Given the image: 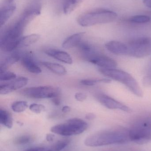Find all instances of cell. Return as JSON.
<instances>
[{"instance_id":"52a82bcc","label":"cell","mask_w":151,"mask_h":151,"mask_svg":"<svg viewBox=\"0 0 151 151\" xmlns=\"http://www.w3.org/2000/svg\"><path fill=\"white\" fill-rule=\"evenodd\" d=\"M23 96L35 99H52L60 96V90L57 87L40 86L25 88L20 91Z\"/></svg>"},{"instance_id":"484cf974","label":"cell","mask_w":151,"mask_h":151,"mask_svg":"<svg viewBox=\"0 0 151 151\" xmlns=\"http://www.w3.org/2000/svg\"><path fill=\"white\" fill-rule=\"evenodd\" d=\"M111 81L109 79H86L81 80V84L84 86H92L101 83H109Z\"/></svg>"},{"instance_id":"8fae6325","label":"cell","mask_w":151,"mask_h":151,"mask_svg":"<svg viewBox=\"0 0 151 151\" xmlns=\"http://www.w3.org/2000/svg\"><path fill=\"white\" fill-rule=\"evenodd\" d=\"M88 62L99 66L100 68L105 69L116 68L117 63L112 58L104 55L97 53L89 59Z\"/></svg>"},{"instance_id":"4dcf8cb0","label":"cell","mask_w":151,"mask_h":151,"mask_svg":"<svg viewBox=\"0 0 151 151\" xmlns=\"http://www.w3.org/2000/svg\"><path fill=\"white\" fill-rule=\"evenodd\" d=\"M51 101H52V103L56 106H59L61 104V99L60 96L55 97L51 99Z\"/></svg>"},{"instance_id":"3957f363","label":"cell","mask_w":151,"mask_h":151,"mask_svg":"<svg viewBox=\"0 0 151 151\" xmlns=\"http://www.w3.org/2000/svg\"><path fill=\"white\" fill-rule=\"evenodd\" d=\"M98 70L103 75L125 84L136 96H143L142 91L138 83L132 76L128 73L116 68H99Z\"/></svg>"},{"instance_id":"5b68a950","label":"cell","mask_w":151,"mask_h":151,"mask_svg":"<svg viewBox=\"0 0 151 151\" xmlns=\"http://www.w3.org/2000/svg\"><path fill=\"white\" fill-rule=\"evenodd\" d=\"M87 123L79 118L69 119L64 123L53 126L51 131L53 134L64 137L77 135L83 133L88 128Z\"/></svg>"},{"instance_id":"836d02e7","label":"cell","mask_w":151,"mask_h":151,"mask_svg":"<svg viewBox=\"0 0 151 151\" xmlns=\"http://www.w3.org/2000/svg\"><path fill=\"white\" fill-rule=\"evenodd\" d=\"M71 111V108L70 106H64L62 108V111L64 113H67Z\"/></svg>"},{"instance_id":"5bb4252c","label":"cell","mask_w":151,"mask_h":151,"mask_svg":"<svg viewBox=\"0 0 151 151\" xmlns=\"http://www.w3.org/2000/svg\"><path fill=\"white\" fill-rule=\"evenodd\" d=\"M69 139H63L48 146L36 147L28 149L25 151H61L70 143Z\"/></svg>"},{"instance_id":"e575fe53","label":"cell","mask_w":151,"mask_h":151,"mask_svg":"<svg viewBox=\"0 0 151 151\" xmlns=\"http://www.w3.org/2000/svg\"><path fill=\"white\" fill-rule=\"evenodd\" d=\"M143 3L145 6L151 8V0H143Z\"/></svg>"},{"instance_id":"f1b7e54d","label":"cell","mask_w":151,"mask_h":151,"mask_svg":"<svg viewBox=\"0 0 151 151\" xmlns=\"http://www.w3.org/2000/svg\"><path fill=\"white\" fill-rule=\"evenodd\" d=\"M29 110L35 114H40L45 111V106L41 104H33L29 106Z\"/></svg>"},{"instance_id":"277c9868","label":"cell","mask_w":151,"mask_h":151,"mask_svg":"<svg viewBox=\"0 0 151 151\" xmlns=\"http://www.w3.org/2000/svg\"><path fill=\"white\" fill-rule=\"evenodd\" d=\"M118 17L117 13L107 10H99L80 15L77 19L79 25L84 27L113 22Z\"/></svg>"},{"instance_id":"d6986e66","label":"cell","mask_w":151,"mask_h":151,"mask_svg":"<svg viewBox=\"0 0 151 151\" xmlns=\"http://www.w3.org/2000/svg\"><path fill=\"white\" fill-rule=\"evenodd\" d=\"M21 54L18 52L12 54L4 59L0 65V73L7 71L8 68L18 62L21 59Z\"/></svg>"},{"instance_id":"ba28073f","label":"cell","mask_w":151,"mask_h":151,"mask_svg":"<svg viewBox=\"0 0 151 151\" xmlns=\"http://www.w3.org/2000/svg\"><path fill=\"white\" fill-rule=\"evenodd\" d=\"M128 55L137 58H142L151 54V38L141 37L130 41L127 45Z\"/></svg>"},{"instance_id":"4fadbf2b","label":"cell","mask_w":151,"mask_h":151,"mask_svg":"<svg viewBox=\"0 0 151 151\" xmlns=\"http://www.w3.org/2000/svg\"><path fill=\"white\" fill-rule=\"evenodd\" d=\"M45 53L49 56L66 64L72 65L73 63L72 57L65 51L50 49L45 50Z\"/></svg>"},{"instance_id":"e0dca14e","label":"cell","mask_w":151,"mask_h":151,"mask_svg":"<svg viewBox=\"0 0 151 151\" xmlns=\"http://www.w3.org/2000/svg\"><path fill=\"white\" fill-rule=\"evenodd\" d=\"M85 35V32H79L71 35L64 41L62 44V47L65 49H69L77 47L82 41Z\"/></svg>"},{"instance_id":"83f0119b","label":"cell","mask_w":151,"mask_h":151,"mask_svg":"<svg viewBox=\"0 0 151 151\" xmlns=\"http://www.w3.org/2000/svg\"><path fill=\"white\" fill-rule=\"evenodd\" d=\"M17 78V75L14 73L9 71H5L0 73L1 81H9Z\"/></svg>"},{"instance_id":"d4e9b609","label":"cell","mask_w":151,"mask_h":151,"mask_svg":"<svg viewBox=\"0 0 151 151\" xmlns=\"http://www.w3.org/2000/svg\"><path fill=\"white\" fill-rule=\"evenodd\" d=\"M150 17L144 15H136L131 17L129 20L135 24H145L150 21Z\"/></svg>"},{"instance_id":"cb8c5ba5","label":"cell","mask_w":151,"mask_h":151,"mask_svg":"<svg viewBox=\"0 0 151 151\" xmlns=\"http://www.w3.org/2000/svg\"><path fill=\"white\" fill-rule=\"evenodd\" d=\"M28 107L27 102L25 101H18L14 102L11 105V109L16 113L25 111Z\"/></svg>"},{"instance_id":"603a6c76","label":"cell","mask_w":151,"mask_h":151,"mask_svg":"<svg viewBox=\"0 0 151 151\" xmlns=\"http://www.w3.org/2000/svg\"><path fill=\"white\" fill-rule=\"evenodd\" d=\"M84 0H66L64 6L65 14L72 13Z\"/></svg>"},{"instance_id":"9c48e42d","label":"cell","mask_w":151,"mask_h":151,"mask_svg":"<svg viewBox=\"0 0 151 151\" xmlns=\"http://www.w3.org/2000/svg\"><path fill=\"white\" fill-rule=\"evenodd\" d=\"M28 81V79L26 77H20L1 84L0 94L6 95L21 88L27 84Z\"/></svg>"},{"instance_id":"1f68e13d","label":"cell","mask_w":151,"mask_h":151,"mask_svg":"<svg viewBox=\"0 0 151 151\" xmlns=\"http://www.w3.org/2000/svg\"><path fill=\"white\" fill-rule=\"evenodd\" d=\"M46 139L47 142H53L55 139V135L51 134H48L46 135Z\"/></svg>"},{"instance_id":"ac0fdd59","label":"cell","mask_w":151,"mask_h":151,"mask_svg":"<svg viewBox=\"0 0 151 151\" xmlns=\"http://www.w3.org/2000/svg\"><path fill=\"white\" fill-rule=\"evenodd\" d=\"M77 47L82 57L87 61L97 53L94 47L87 42L82 41Z\"/></svg>"},{"instance_id":"9a60e30c","label":"cell","mask_w":151,"mask_h":151,"mask_svg":"<svg viewBox=\"0 0 151 151\" xmlns=\"http://www.w3.org/2000/svg\"><path fill=\"white\" fill-rule=\"evenodd\" d=\"M105 47L107 50L114 55H128L127 45L121 42L111 41L105 44Z\"/></svg>"},{"instance_id":"7a4b0ae2","label":"cell","mask_w":151,"mask_h":151,"mask_svg":"<svg viewBox=\"0 0 151 151\" xmlns=\"http://www.w3.org/2000/svg\"><path fill=\"white\" fill-rule=\"evenodd\" d=\"M33 19L31 15L23 13L19 20L8 28L1 37V49L4 51L10 52L17 48L18 42L22 37L25 28Z\"/></svg>"},{"instance_id":"6da1fadb","label":"cell","mask_w":151,"mask_h":151,"mask_svg":"<svg viewBox=\"0 0 151 151\" xmlns=\"http://www.w3.org/2000/svg\"><path fill=\"white\" fill-rule=\"evenodd\" d=\"M129 141V130L116 129L102 130L90 135L84 140V144L88 147H97L123 144Z\"/></svg>"},{"instance_id":"4316f807","label":"cell","mask_w":151,"mask_h":151,"mask_svg":"<svg viewBox=\"0 0 151 151\" xmlns=\"http://www.w3.org/2000/svg\"><path fill=\"white\" fill-rule=\"evenodd\" d=\"M33 138L30 135H23L16 138L15 144L18 145H25L30 143L33 141Z\"/></svg>"},{"instance_id":"7c38bea8","label":"cell","mask_w":151,"mask_h":151,"mask_svg":"<svg viewBox=\"0 0 151 151\" xmlns=\"http://www.w3.org/2000/svg\"><path fill=\"white\" fill-rule=\"evenodd\" d=\"M20 60L21 64L27 71L34 74L41 73V69L35 63L31 52H26L21 55Z\"/></svg>"},{"instance_id":"7402d4cb","label":"cell","mask_w":151,"mask_h":151,"mask_svg":"<svg viewBox=\"0 0 151 151\" xmlns=\"http://www.w3.org/2000/svg\"><path fill=\"white\" fill-rule=\"evenodd\" d=\"M0 122L9 129L13 127V119L10 113L4 109H0Z\"/></svg>"},{"instance_id":"2e32d148","label":"cell","mask_w":151,"mask_h":151,"mask_svg":"<svg viewBox=\"0 0 151 151\" xmlns=\"http://www.w3.org/2000/svg\"><path fill=\"white\" fill-rule=\"evenodd\" d=\"M16 5L15 4L10 3L1 8L0 10V24L1 27L6 24L15 12Z\"/></svg>"},{"instance_id":"8992f818","label":"cell","mask_w":151,"mask_h":151,"mask_svg":"<svg viewBox=\"0 0 151 151\" xmlns=\"http://www.w3.org/2000/svg\"><path fill=\"white\" fill-rule=\"evenodd\" d=\"M130 141L139 145L146 144L151 141V117L138 122L129 130Z\"/></svg>"},{"instance_id":"d590c367","label":"cell","mask_w":151,"mask_h":151,"mask_svg":"<svg viewBox=\"0 0 151 151\" xmlns=\"http://www.w3.org/2000/svg\"><path fill=\"white\" fill-rule=\"evenodd\" d=\"M150 70H151V65Z\"/></svg>"},{"instance_id":"30bf717a","label":"cell","mask_w":151,"mask_h":151,"mask_svg":"<svg viewBox=\"0 0 151 151\" xmlns=\"http://www.w3.org/2000/svg\"><path fill=\"white\" fill-rule=\"evenodd\" d=\"M97 98L100 104L108 109L120 110L126 112L131 111L129 107L107 95L98 94L97 96Z\"/></svg>"},{"instance_id":"f546056e","label":"cell","mask_w":151,"mask_h":151,"mask_svg":"<svg viewBox=\"0 0 151 151\" xmlns=\"http://www.w3.org/2000/svg\"><path fill=\"white\" fill-rule=\"evenodd\" d=\"M87 94L83 92H77L74 95L75 99L79 102L85 101L87 99Z\"/></svg>"},{"instance_id":"ffe728a7","label":"cell","mask_w":151,"mask_h":151,"mask_svg":"<svg viewBox=\"0 0 151 151\" xmlns=\"http://www.w3.org/2000/svg\"><path fill=\"white\" fill-rule=\"evenodd\" d=\"M42 64L53 73L59 76L66 75L67 73L66 69L63 65L50 62H42Z\"/></svg>"},{"instance_id":"d6a6232c","label":"cell","mask_w":151,"mask_h":151,"mask_svg":"<svg viewBox=\"0 0 151 151\" xmlns=\"http://www.w3.org/2000/svg\"><path fill=\"white\" fill-rule=\"evenodd\" d=\"M85 118L88 120H92L96 118V115L94 114L90 113H88L86 114Z\"/></svg>"},{"instance_id":"44dd1931","label":"cell","mask_w":151,"mask_h":151,"mask_svg":"<svg viewBox=\"0 0 151 151\" xmlns=\"http://www.w3.org/2000/svg\"><path fill=\"white\" fill-rule=\"evenodd\" d=\"M40 38L39 35L34 34L30 35L27 36L22 37L18 42V48L24 47H29L34 43H36Z\"/></svg>"}]
</instances>
